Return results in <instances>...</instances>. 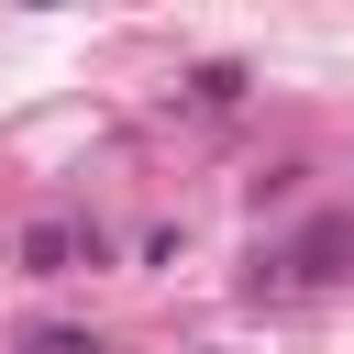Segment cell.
Masks as SVG:
<instances>
[{
    "mask_svg": "<svg viewBox=\"0 0 354 354\" xmlns=\"http://www.w3.org/2000/svg\"><path fill=\"white\" fill-rule=\"evenodd\" d=\"M11 254H22V277H77V266H111V232L77 210H44V221H22Z\"/></svg>",
    "mask_w": 354,
    "mask_h": 354,
    "instance_id": "obj_1",
    "label": "cell"
},
{
    "mask_svg": "<svg viewBox=\"0 0 354 354\" xmlns=\"http://www.w3.org/2000/svg\"><path fill=\"white\" fill-rule=\"evenodd\" d=\"M277 254H288L299 299H310V288H343V277H354V210H310V221H299Z\"/></svg>",
    "mask_w": 354,
    "mask_h": 354,
    "instance_id": "obj_2",
    "label": "cell"
},
{
    "mask_svg": "<svg viewBox=\"0 0 354 354\" xmlns=\"http://www.w3.org/2000/svg\"><path fill=\"white\" fill-rule=\"evenodd\" d=\"M243 88H254V77H243L232 55H210V66H188V77H177V100H188L199 122H221V111H243Z\"/></svg>",
    "mask_w": 354,
    "mask_h": 354,
    "instance_id": "obj_3",
    "label": "cell"
},
{
    "mask_svg": "<svg viewBox=\"0 0 354 354\" xmlns=\"http://www.w3.org/2000/svg\"><path fill=\"white\" fill-rule=\"evenodd\" d=\"M11 354H111V343H100L88 321H22V332H11Z\"/></svg>",
    "mask_w": 354,
    "mask_h": 354,
    "instance_id": "obj_4",
    "label": "cell"
}]
</instances>
